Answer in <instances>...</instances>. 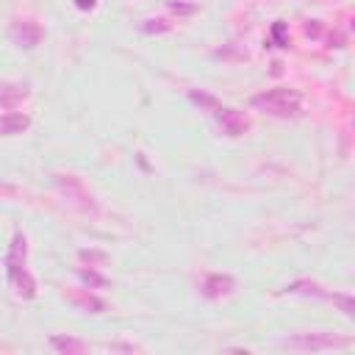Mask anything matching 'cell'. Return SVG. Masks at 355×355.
<instances>
[{
  "label": "cell",
  "mask_w": 355,
  "mask_h": 355,
  "mask_svg": "<svg viewBox=\"0 0 355 355\" xmlns=\"http://www.w3.org/2000/svg\"><path fill=\"white\" fill-rule=\"evenodd\" d=\"M258 111L272 117H297L303 111V98L295 89H266L250 100Z\"/></svg>",
  "instance_id": "1"
},
{
  "label": "cell",
  "mask_w": 355,
  "mask_h": 355,
  "mask_svg": "<svg viewBox=\"0 0 355 355\" xmlns=\"http://www.w3.org/2000/svg\"><path fill=\"white\" fill-rule=\"evenodd\" d=\"M352 339L336 336V333H297L283 339L280 347L286 350H303V352H325V350H347Z\"/></svg>",
  "instance_id": "2"
},
{
  "label": "cell",
  "mask_w": 355,
  "mask_h": 355,
  "mask_svg": "<svg viewBox=\"0 0 355 355\" xmlns=\"http://www.w3.org/2000/svg\"><path fill=\"white\" fill-rule=\"evenodd\" d=\"M56 186L61 189V194H64L69 203H73L76 208L98 214V203H95V197L87 192V186H84L76 175H56Z\"/></svg>",
  "instance_id": "3"
},
{
  "label": "cell",
  "mask_w": 355,
  "mask_h": 355,
  "mask_svg": "<svg viewBox=\"0 0 355 355\" xmlns=\"http://www.w3.org/2000/svg\"><path fill=\"white\" fill-rule=\"evenodd\" d=\"M214 119L220 122V128H222V133L225 136H231V139H236V136H244L247 130H250V119L242 114V111H236V108H228V106H217L214 111Z\"/></svg>",
  "instance_id": "4"
},
{
  "label": "cell",
  "mask_w": 355,
  "mask_h": 355,
  "mask_svg": "<svg viewBox=\"0 0 355 355\" xmlns=\"http://www.w3.org/2000/svg\"><path fill=\"white\" fill-rule=\"evenodd\" d=\"M25 261H28V239H25V233H14L12 236V244H9V253H6V277L12 280L14 275H20L23 269H25Z\"/></svg>",
  "instance_id": "5"
},
{
  "label": "cell",
  "mask_w": 355,
  "mask_h": 355,
  "mask_svg": "<svg viewBox=\"0 0 355 355\" xmlns=\"http://www.w3.org/2000/svg\"><path fill=\"white\" fill-rule=\"evenodd\" d=\"M203 297L208 300H220V297H228L236 292V277L233 275H225V272H214V275H208L203 280V286H200Z\"/></svg>",
  "instance_id": "6"
},
{
  "label": "cell",
  "mask_w": 355,
  "mask_h": 355,
  "mask_svg": "<svg viewBox=\"0 0 355 355\" xmlns=\"http://www.w3.org/2000/svg\"><path fill=\"white\" fill-rule=\"evenodd\" d=\"M9 36H12V42H14L17 47L34 50V47L42 42V28H39L36 23H31V20H17V23H12Z\"/></svg>",
  "instance_id": "7"
},
{
  "label": "cell",
  "mask_w": 355,
  "mask_h": 355,
  "mask_svg": "<svg viewBox=\"0 0 355 355\" xmlns=\"http://www.w3.org/2000/svg\"><path fill=\"white\" fill-rule=\"evenodd\" d=\"M31 128V117L20 114V111H9L0 114V136H20Z\"/></svg>",
  "instance_id": "8"
},
{
  "label": "cell",
  "mask_w": 355,
  "mask_h": 355,
  "mask_svg": "<svg viewBox=\"0 0 355 355\" xmlns=\"http://www.w3.org/2000/svg\"><path fill=\"white\" fill-rule=\"evenodd\" d=\"M28 95L31 89L25 84H0V108H17Z\"/></svg>",
  "instance_id": "9"
},
{
  "label": "cell",
  "mask_w": 355,
  "mask_h": 355,
  "mask_svg": "<svg viewBox=\"0 0 355 355\" xmlns=\"http://www.w3.org/2000/svg\"><path fill=\"white\" fill-rule=\"evenodd\" d=\"M283 295H306V297H322V300H330V292H325L319 283H314V280H295V283H289L286 289H283Z\"/></svg>",
  "instance_id": "10"
},
{
  "label": "cell",
  "mask_w": 355,
  "mask_h": 355,
  "mask_svg": "<svg viewBox=\"0 0 355 355\" xmlns=\"http://www.w3.org/2000/svg\"><path fill=\"white\" fill-rule=\"evenodd\" d=\"M9 283L14 286V295L17 297H23V300H34L36 297V280H34V275L28 269H23L20 275H14Z\"/></svg>",
  "instance_id": "11"
},
{
  "label": "cell",
  "mask_w": 355,
  "mask_h": 355,
  "mask_svg": "<svg viewBox=\"0 0 355 355\" xmlns=\"http://www.w3.org/2000/svg\"><path fill=\"white\" fill-rule=\"evenodd\" d=\"M50 347L58 350V352H64V355H81V352L89 350L87 341L73 339V336H50Z\"/></svg>",
  "instance_id": "12"
},
{
  "label": "cell",
  "mask_w": 355,
  "mask_h": 355,
  "mask_svg": "<svg viewBox=\"0 0 355 355\" xmlns=\"http://www.w3.org/2000/svg\"><path fill=\"white\" fill-rule=\"evenodd\" d=\"M330 300L344 311V317H355V300L352 295H339V292H330Z\"/></svg>",
  "instance_id": "13"
},
{
  "label": "cell",
  "mask_w": 355,
  "mask_h": 355,
  "mask_svg": "<svg viewBox=\"0 0 355 355\" xmlns=\"http://www.w3.org/2000/svg\"><path fill=\"white\" fill-rule=\"evenodd\" d=\"M78 277L87 283V286H106V283H108V280H106L103 275H98L92 266H89V269H81V272H78Z\"/></svg>",
  "instance_id": "14"
},
{
  "label": "cell",
  "mask_w": 355,
  "mask_h": 355,
  "mask_svg": "<svg viewBox=\"0 0 355 355\" xmlns=\"http://www.w3.org/2000/svg\"><path fill=\"white\" fill-rule=\"evenodd\" d=\"M189 100H192V103H197L200 108H208V111H214V108L220 106L214 98H211V95H203V92H189Z\"/></svg>",
  "instance_id": "15"
},
{
  "label": "cell",
  "mask_w": 355,
  "mask_h": 355,
  "mask_svg": "<svg viewBox=\"0 0 355 355\" xmlns=\"http://www.w3.org/2000/svg\"><path fill=\"white\" fill-rule=\"evenodd\" d=\"M172 25L167 23V20H148L145 25H141V31L145 34H164V31H170Z\"/></svg>",
  "instance_id": "16"
},
{
  "label": "cell",
  "mask_w": 355,
  "mask_h": 355,
  "mask_svg": "<svg viewBox=\"0 0 355 355\" xmlns=\"http://www.w3.org/2000/svg\"><path fill=\"white\" fill-rule=\"evenodd\" d=\"M272 36H275L277 47H286L289 45V39H286V23H275L272 25Z\"/></svg>",
  "instance_id": "17"
},
{
  "label": "cell",
  "mask_w": 355,
  "mask_h": 355,
  "mask_svg": "<svg viewBox=\"0 0 355 355\" xmlns=\"http://www.w3.org/2000/svg\"><path fill=\"white\" fill-rule=\"evenodd\" d=\"M78 306H84V308H95L92 314H100L103 308H106V303H100V300H95V297H81V300H76Z\"/></svg>",
  "instance_id": "18"
},
{
  "label": "cell",
  "mask_w": 355,
  "mask_h": 355,
  "mask_svg": "<svg viewBox=\"0 0 355 355\" xmlns=\"http://www.w3.org/2000/svg\"><path fill=\"white\" fill-rule=\"evenodd\" d=\"M81 258H84V261H89V264H92V261H106V255H103V253H89V250H84V253H81Z\"/></svg>",
  "instance_id": "19"
},
{
  "label": "cell",
  "mask_w": 355,
  "mask_h": 355,
  "mask_svg": "<svg viewBox=\"0 0 355 355\" xmlns=\"http://www.w3.org/2000/svg\"><path fill=\"white\" fill-rule=\"evenodd\" d=\"M76 6H78L81 12H92V9L98 6V0H76Z\"/></svg>",
  "instance_id": "20"
},
{
  "label": "cell",
  "mask_w": 355,
  "mask_h": 355,
  "mask_svg": "<svg viewBox=\"0 0 355 355\" xmlns=\"http://www.w3.org/2000/svg\"><path fill=\"white\" fill-rule=\"evenodd\" d=\"M170 9H172V12H186V14L194 12V6H181V3H170Z\"/></svg>",
  "instance_id": "21"
}]
</instances>
